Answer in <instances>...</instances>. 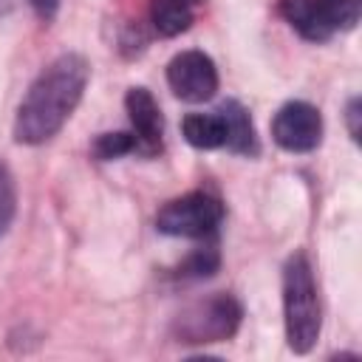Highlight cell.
<instances>
[{
	"instance_id": "1",
	"label": "cell",
	"mask_w": 362,
	"mask_h": 362,
	"mask_svg": "<svg viewBox=\"0 0 362 362\" xmlns=\"http://www.w3.org/2000/svg\"><path fill=\"white\" fill-rule=\"evenodd\" d=\"M90 79V65L82 54H59L28 85L14 116L17 144H45L71 119Z\"/></svg>"
},
{
	"instance_id": "2",
	"label": "cell",
	"mask_w": 362,
	"mask_h": 362,
	"mask_svg": "<svg viewBox=\"0 0 362 362\" xmlns=\"http://www.w3.org/2000/svg\"><path fill=\"white\" fill-rule=\"evenodd\" d=\"M283 325L294 354H308L322 331L317 280L305 252H294L283 263Z\"/></svg>"
},
{
	"instance_id": "3",
	"label": "cell",
	"mask_w": 362,
	"mask_h": 362,
	"mask_svg": "<svg viewBox=\"0 0 362 362\" xmlns=\"http://www.w3.org/2000/svg\"><path fill=\"white\" fill-rule=\"evenodd\" d=\"M243 322V305L235 294H209L189 303L173 320V337L181 345H212L226 342L238 334Z\"/></svg>"
},
{
	"instance_id": "4",
	"label": "cell",
	"mask_w": 362,
	"mask_h": 362,
	"mask_svg": "<svg viewBox=\"0 0 362 362\" xmlns=\"http://www.w3.org/2000/svg\"><path fill=\"white\" fill-rule=\"evenodd\" d=\"M280 17L308 42H328L359 23L362 0H280Z\"/></svg>"
},
{
	"instance_id": "5",
	"label": "cell",
	"mask_w": 362,
	"mask_h": 362,
	"mask_svg": "<svg viewBox=\"0 0 362 362\" xmlns=\"http://www.w3.org/2000/svg\"><path fill=\"white\" fill-rule=\"evenodd\" d=\"M223 215H226V206L218 195H212L206 189H192L187 195L167 201L156 212V229L170 238L209 240L218 235Z\"/></svg>"
},
{
	"instance_id": "6",
	"label": "cell",
	"mask_w": 362,
	"mask_h": 362,
	"mask_svg": "<svg viewBox=\"0 0 362 362\" xmlns=\"http://www.w3.org/2000/svg\"><path fill=\"white\" fill-rule=\"evenodd\" d=\"M167 85L181 102H209L218 93L215 59L204 51H181L167 62Z\"/></svg>"
},
{
	"instance_id": "7",
	"label": "cell",
	"mask_w": 362,
	"mask_h": 362,
	"mask_svg": "<svg viewBox=\"0 0 362 362\" xmlns=\"http://www.w3.org/2000/svg\"><path fill=\"white\" fill-rule=\"evenodd\" d=\"M272 139L286 153H311L322 141V116L311 102H286L272 119Z\"/></svg>"
},
{
	"instance_id": "8",
	"label": "cell",
	"mask_w": 362,
	"mask_h": 362,
	"mask_svg": "<svg viewBox=\"0 0 362 362\" xmlns=\"http://www.w3.org/2000/svg\"><path fill=\"white\" fill-rule=\"evenodd\" d=\"M124 110L130 119V133L139 141V156H144V158L158 156L164 147V116H161L156 96L141 85L127 88Z\"/></svg>"
},
{
	"instance_id": "9",
	"label": "cell",
	"mask_w": 362,
	"mask_h": 362,
	"mask_svg": "<svg viewBox=\"0 0 362 362\" xmlns=\"http://www.w3.org/2000/svg\"><path fill=\"white\" fill-rule=\"evenodd\" d=\"M223 119V133H226V141L223 147L235 156H246V158H255L260 153V141H257V133H255V124H252V116L249 110L238 102V99H226L215 107Z\"/></svg>"
},
{
	"instance_id": "10",
	"label": "cell",
	"mask_w": 362,
	"mask_h": 362,
	"mask_svg": "<svg viewBox=\"0 0 362 362\" xmlns=\"http://www.w3.org/2000/svg\"><path fill=\"white\" fill-rule=\"evenodd\" d=\"M206 0H150L147 17L158 37H178L192 23Z\"/></svg>"
},
{
	"instance_id": "11",
	"label": "cell",
	"mask_w": 362,
	"mask_h": 362,
	"mask_svg": "<svg viewBox=\"0 0 362 362\" xmlns=\"http://www.w3.org/2000/svg\"><path fill=\"white\" fill-rule=\"evenodd\" d=\"M181 133L187 139V144H192L195 150H218L226 141L223 133V119L218 110L212 113H187L181 122Z\"/></svg>"
},
{
	"instance_id": "12",
	"label": "cell",
	"mask_w": 362,
	"mask_h": 362,
	"mask_svg": "<svg viewBox=\"0 0 362 362\" xmlns=\"http://www.w3.org/2000/svg\"><path fill=\"white\" fill-rule=\"evenodd\" d=\"M218 269H221V252H218L215 238H209V240H204L201 246H195V249L173 269V280L195 283V280L212 277Z\"/></svg>"
},
{
	"instance_id": "13",
	"label": "cell",
	"mask_w": 362,
	"mask_h": 362,
	"mask_svg": "<svg viewBox=\"0 0 362 362\" xmlns=\"http://www.w3.org/2000/svg\"><path fill=\"white\" fill-rule=\"evenodd\" d=\"M90 153L99 158V161H116L122 156H130L136 153L139 156V141L130 130H116V133H99L90 144Z\"/></svg>"
},
{
	"instance_id": "14",
	"label": "cell",
	"mask_w": 362,
	"mask_h": 362,
	"mask_svg": "<svg viewBox=\"0 0 362 362\" xmlns=\"http://www.w3.org/2000/svg\"><path fill=\"white\" fill-rule=\"evenodd\" d=\"M14 215H17V184H14V173L0 158V238L8 232Z\"/></svg>"
},
{
	"instance_id": "15",
	"label": "cell",
	"mask_w": 362,
	"mask_h": 362,
	"mask_svg": "<svg viewBox=\"0 0 362 362\" xmlns=\"http://www.w3.org/2000/svg\"><path fill=\"white\" fill-rule=\"evenodd\" d=\"M359 96H351L345 105V122H348V136L359 144Z\"/></svg>"
},
{
	"instance_id": "16",
	"label": "cell",
	"mask_w": 362,
	"mask_h": 362,
	"mask_svg": "<svg viewBox=\"0 0 362 362\" xmlns=\"http://www.w3.org/2000/svg\"><path fill=\"white\" fill-rule=\"evenodd\" d=\"M28 6L34 8V14H37L42 23H51V20L59 14L62 0H28Z\"/></svg>"
},
{
	"instance_id": "17",
	"label": "cell",
	"mask_w": 362,
	"mask_h": 362,
	"mask_svg": "<svg viewBox=\"0 0 362 362\" xmlns=\"http://www.w3.org/2000/svg\"><path fill=\"white\" fill-rule=\"evenodd\" d=\"M14 6H17V0H0V17H6Z\"/></svg>"
}]
</instances>
